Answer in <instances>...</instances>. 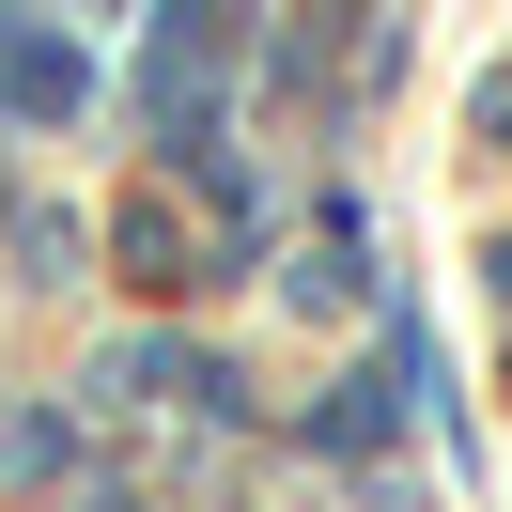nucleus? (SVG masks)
I'll use <instances>...</instances> for the list:
<instances>
[{
	"instance_id": "f257e3e1",
	"label": "nucleus",
	"mask_w": 512,
	"mask_h": 512,
	"mask_svg": "<svg viewBox=\"0 0 512 512\" xmlns=\"http://www.w3.org/2000/svg\"><path fill=\"white\" fill-rule=\"evenodd\" d=\"M94 78H78V47H16V109H78Z\"/></svg>"
}]
</instances>
